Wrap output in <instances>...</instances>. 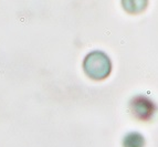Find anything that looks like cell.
Segmentation results:
<instances>
[{"mask_svg":"<svg viewBox=\"0 0 158 147\" xmlns=\"http://www.w3.org/2000/svg\"><path fill=\"white\" fill-rule=\"evenodd\" d=\"M144 139L138 133H129L124 139V147H143Z\"/></svg>","mask_w":158,"mask_h":147,"instance_id":"cell-4","label":"cell"},{"mask_svg":"<svg viewBox=\"0 0 158 147\" xmlns=\"http://www.w3.org/2000/svg\"><path fill=\"white\" fill-rule=\"evenodd\" d=\"M111 61L105 53L93 51L84 61V71L94 80H103L111 72Z\"/></svg>","mask_w":158,"mask_h":147,"instance_id":"cell-1","label":"cell"},{"mask_svg":"<svg viewBox=\"0 0 158 147\" xmlns=\"http://www.w3.org/2000/svg\"><path fill=\"white\" fill-rule=\"evenodd\" d=\"M133 110H134V113L137 117L145 120V118H148L152 116V114L154 112V105L146 97L138 96L134 100Z\"/></svg>","mask_w":158,"mask_h":147,"instance_id":"cell-2","label":"cell"},{"mask_svg":"<svg viewBox=\"0 0 158 147\" xmlns=\"http://www.w3.org/2000/svg\"><path fill=\"white\" fill-rule=\"evenodd\" d=\"M123 8L128 13H140L147 7L148 0H122Z\"/></svg>","mask_w":158,"mask_h":147,"instance_id":"cell-3","label":"cell"}]
</instances>
